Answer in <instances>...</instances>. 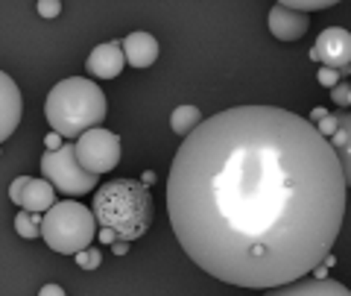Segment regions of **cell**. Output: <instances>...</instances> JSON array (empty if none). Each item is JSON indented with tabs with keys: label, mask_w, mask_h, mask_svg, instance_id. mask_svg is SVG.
I'll list each match as a JSON object with an SVG mask.
<instances>
[{
	"label": "cell",
	"mask_w": 351,
	"mask_h": 296,
	"mask_svg": "<svg viewBox=\"0 0 351 296\" xmlns=\"http://www.w3.org/2000/svg\"><path fill=\"white\" fill-rule=\"evenodd\" d=\"M337 129H339V117H334V115H322L319 120H316V133H319L322 138L334 135Z\"/></svg>",
	"instance_id": "18"
},
{
	"label": "cell",
	"mask_w": 351,
	"mask_h": 296,
	"mask_svg": "<svg viewBox=\"0 0 351 296\" xmlns=\"http://www.w3.org/2000/svg\"><path fill=\"white\" fill-rule=\"evenodd\" d=\"M199 120H202V115H199V109H196V106H179L170 115V129L176 135H188L191 129L199 124Z\"/></svg>",
	"instance_id": "14"
},
{
	"label": "cell",
	"mask_w": 351,
	"mask_h": 296,
	"mask_svg": "<svg viewBox=\"0 0 351 296\" xmlns=\"http://www.w3.org/2000/svg\"><path fill=\"white\" fill-rule=\"evenodd\" d=\"M21 109H24V103H21V91L15 80L0 71V144L12 138V133L18 129Z\"/></svg>",
	"instance_id": "8"
},
{
	"label": "cell",
	"mask_w": 351,
	"mask_h": 296,
	"mask_svg": "<svg viewBox=\"0 0 351 296\" xmlns=\"http://www.w3.org/2000/svg\"><path fill=\"white\" fill-rule=\"evenodd\" d=\"M120 50H123V62H129L132 68H149L158 59V41L149 32H129V36L120 41Z\"/></svg>",
	"instance_id": "12"
},
{
	"label": "cell",
	"mask_w": 351,
	"mask_h": 296,
	"mask_svg": "<svg viewBox=\"0 0 351 296\" xmlns=\"http://www.w3.org/2000/svg\"><path fill=\"white\" fill-rule=\"evenodd\" d=\"M152 182H156V173H144V177H141V185H144V188H147V185H152Z\"/></svg>",
	"instance_id": "27"
},
{
	"label": "cell",
	"mask_w": 351,
	"mask_h": 296,
	"mask_svg": "<svg viewBox=\"0 0 351 296\" xmlns=\"http://www.w3.org/2000/svg\"><path fill=\"white\" fill-rule=\"evenodd\" d=\"M267 296H351L346 284L334 279H295L281 288H269Z\"/></svg>",
	"instance_id": "11"
},
{
	"label": "cell",
	"mask_w": 351,
	"mask_h": 296,
	"mask_svg": "<svg viewBox=\"0 0 351 296\" xmlns=\"http://www.w3.org/2000/svg\"><path fill=\"white\" fill-rule=\"evenodd\" d=\"M38 235L59 255H76V252H82L94 244L97 220H94L91 208H85L82 203H73V200L53 203L41 214Z\"/></svg>",
	"instance_id": "4"
},
{
	"label": "cell",
	"mask_w": 351,
	"mask_h": 296,
	"mask_svg": "<svg viewBox=\"0 0 351 296\" xmlns=\"http://www.w3.org/2000/svg\"><path fill=\"white\" fill-rule=\"evenodd\" d=\"M94 220L112 229L117 240H138L152 223V196L135 179H112L94 194Z\"/></svg>",
	"instance_id": "3"
},
{
	"label": "cell",
	"mask_w": 351,
	"mask_h": 296,
	"mask_svg": "<svg viewBox=\"0 0 351 296\" xmlns=\"http://www.w3.org/2000/svg\"><path fill=\"white\" fill-rule=\"evenodd\" d=\"M44 144H47V152H50V150H59V135H56V133L47 135V141H44Z\"/></svg>",
	"instance_id": "25"
},
{
	"label": "cell",
	"mask_w": 351,
	"mask_h": 296,
	"mask_svg": "<svg viewBox=\"0 0 351 296\" xmlns=\"http://www.w3.org/2000/svg\"><path fill=\"white\" fill-rule=\"evenodd\" d=\"M267 27L278 41H299L307 32V27H311V18H307L304 12H295V9L276 3L267 15Z\"/></svg>",
	"instance_id": "9"
},
{
	"label": "cell",
	"mask_w": 351,
	"mask_h": 296,
	"mask_svg": "<svg viewBox=\"0 0 351 296\" xmlns=\"http://www.w3.org/2000/svg\"><path fill=\"white\" fill-rule=\"evenodd\" d=\"M97 235H100V240H103V244H114V232H112V229H100V232H97Z\"/></svg>",
	"instance_id": "24"
},
{
	"label": "cell",
	"mask_w": 351,
	"mask_h": 296,
	"mask_svg": "<svg viewBox=\"0 0 351 296\" xmlns=\"http://www.w3.org/2000/svg\"><path fill=\"white\" fill-rule=\"evenodd\" d=\"M36 9L41 18H56L62 12V0H38Z\"/></svg>",
	"instance_id": "19"
},
{
	"label": "cell",
	"mask_w": 351,
	"mask_h": 296,
	"mask_svg": "<svg viewBox=\"0 0 351 296\" xmlns=\"http://www.w3.org/2000/svg\"><path fill=\"white\" fill-rule=\"evenodd\" d=\"M346 168L307 117L234 106L176 150L167 214L196 267L234 288H281L325 264L346 220Z\"/></svg>",
	"instance_id": "1"
},
{
	"label": "cell",
	"mask_w": 351,
	"mask_h": 296,
	"mask_svg": "<svg viewBox=\"0 0 351 296\" xmlns=\"http://www.w3.org/2000/svg\"><path fill=\"white\" fill-rule=\"evenodd\" d=\"M108 112V100L103 89L85 76H68L56 82L44 103V115L53 133L62 138H80L88 129L100 126Z\"/></svg>",
	"instance_id": "2"
},
{
	"label": "cell",
	"mask_w": 351,
	"mask_h": 296,
	"mask_svg": "<svg viewBox=\"0 0 351 296\" xmlns=\"http://www.w3.org/2000/svg\"><path fill=\"white\" fill-rule=\"evenodd\" d=\"M38 223H41V214L24 212V208L15 214V232L24 238V240H36L38 238Z\"/></svg>",
	"instance_id": "15"
},
{
	"label": "cell",
	"mask_w": 351,
	"mask_h": 296,
	"mask_svg": "<svg viewBox=\"0 0 351 296\" xmlns=\"http://www.w3.org/2000/svg\"><path fill=\"white\" fill-rule=\"evenodd\" d=\"M331 97H334V103H339V106H348V103H351V91H348V85H343V82L334 85Z\"/></svg>",
	"instance_id": "20"
},
{
	"label": "cell",
	"mask_w": 351,
	"mask_h": 296,
	"mask_svg": "<svg viewBox=\"0 0 351 296\" xmlns=\"http://www.w3.org/2000/svg\"><path fill=\"white\" fill-rule=\"evenodd\" d=\"M278 6H287V9H295V12H319V9H328L339 3V0H276Z\"/></svg>",
	"instance_id": "16"
},
{
	"label": "cell",
	"mask_w": 351,
	"mask_h": 296,
	"mask_svg": "<svg viewBox=\"0 0 351 296\" xmlns=\"http://www.w3.org/2000/svg\"><path fill=\"white\" fill-rule=\"evenodd\" d=\"M73 258H76V267H80V270H97V267H100V261H103V252L88 247L82 252H76Z\"/></svg>",
	"instance_id": "17"
},
{
	"label": "cell",
	"mask_w": 351,
	"mask_h": 296,
	"mask_svg": "<svg viewBox=\"0 0 351 296\" xmlns=\"http://www.w3.org/2000/svg\"><path fill=\"white\" fill-rule=\"evenodd\" d=\"M311 59L319 62L322 68H334L339 73H348V62H351V36L348 30L339 27H328L319 32L316 45L311 47Z\"/></svg>",
	"instance_id": "7"
},
{
	"label": "cell",
	"mask_w": 351,
	"mask_h": 296,
	"mask_svg": "<svg viewBox=\"0 0 351 296\" xmlns=\"http://www.w3.org/2000/svg\"><path fill=\"white\" fill-rule=\"evenodd\" d=\"M41 177L64 196L91 194V191H97V182H100V177L82 170V164L76 161V156H73V144H62L59 150L44 152Z\"/></svg>",
	"instance_id": "5"
},
{
	"label": "cell",
	"mask_w": 351,
	"mask_h": 296,
	"mask_svg": "<svg viewBox=\"0 0 351 296\" xmlns=\"http://www.w3.org/2000/svg\"><path fill=\"white\" fill-rule=\"evenodd\" d=\"M27 182H29V177H18V179H12V185H9V200H12L15 205L21 200V191L27 188Z\"/></svg>",
	"instance_id": "21"
},
{
	"label": "cell",
	"mask_w": 351,
	"mask_h": 296,
	"mask_svg": "<svg viewBox=\"0 0 351 296\" xmlns=\"http://www.w3.org/2000/svg\"><path fill=\"white\" fill-rule=\"evenodd\" d=\"M319 82L328 85V89H334V85L339 82V71H334V68H319Z\"/></svg>",
	"instance_id": "22"
},
{
	"label": "cell",
	"mask_w": 351,
	"mask_h": 296,
	"mask_svg": "<svg viewBox=\"0 0 351 296\" xmlns=\"http://www.w3.org/2000/svg\"><path fill=\"white\" fill-rule=\"evenodd\" d=\"M53 203H56V188H53L47 179H32V177L27 182V188L21 191V200H18V205L24 208V212H32V214H44Z\"/></svg>",
	"instance_id": "13"
},
{
	"label": "cell",
	"mask_w": 351,
	"mask_h": 296,
	"mask_svg": "<svg viewBox=\"0 0 351 296\" xmlns=\"http://www.w3.org/2000/svg\"><path fill=\"white\" fill-rule=\"evenodd\" d=\"M73 156L82 164V170L103 177L120 164V138L103 126H94L73 141Z\"/></svg>",
	"instance_id": "6"
},
{
	"label": "cell",
	"mask_w": 351,
	"mask_h": 296,
	"mask_svg": "<svg viewBox=\"0 0 351 296\" xmlns=\"http://www.w3.org/2000/svg\"><path fill=\"white\" fill-rule=\"evenodd\" d=\"M112 249L117 252V255H126V249H129V244H126V240H114V244H112Z\"/></svg>",
	"instance_id": "26"
},
{
	"label": "cell",
	"mask_w": 351,
	"mask_h": 296,
	"mask_svg": "<svg viewBox=\"0 0 351 296\" xmlns=\"http://www.w3.org/2000/svg\"><path fill=\"white\" fill-rule=\"evenodd\" d=\"M85 68L97 80H114V76L123 73L126 62H123V50H120V41H106V45H97L88 56Z\"/></svg>",
	"instance_id": "10"
},
{
	"label": "cell",
	"mask_w": 351,
	"mask_h": 296,
	"mask_svg": "<svg viewBox=\"0 0 351 296\" xmlns=\"http://www.w3.org/2000/svg\"><path fill=\"white\" fill-rule=\"evenodd\" d=\"M38 296H64V291L59 288V284H44V288L38 291Z\"/></svg>",
	"instance_id": "23"
}]
</instances>
